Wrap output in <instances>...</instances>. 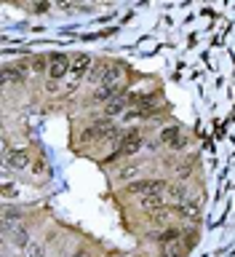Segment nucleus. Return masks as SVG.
<instances>
[{"label": "nucleus", "mask_w": 235, "mask_h": 257, "mask_svg": "<svg viewBox=\"0 0 235 257\" xmlns=\"http://www.w3.org/2000/svg\"><path fill=\"white\" fill-rule=\"evenodd\" d=\"M166 190H168V185L163 180H139L126 188L128 196H152V193H166Z\"/></svg>", "instance_id": "obj_1"}, {"label": "nucleus", "mask_w": 235, "mask_h": 257, "mask_svg": "<svg viewBox=\"0 0 235 257\" xmlns=\"http://www.w3.org/2000/svg\"><path fill=\"white\" fill-rule=\"evenodd\" d=\"M48 62H51V67H48V78L51 81H62L70 70H72V59L67 57V54H51L48 57Z\"/></svg>", "instance_id": "obj_2"}, {"label": "nucleus", "mask_w": 235, "mask_h": 257, "mask_svg": "<svg viewBox=\"0 0 235 257\" xmlns=\"http://www.w3.org/2000/svg\"><path fill=\"white\" fill-rule=\"evenodd\" d=\"M139 147H142V134H139V129H131L120 137V145H118L115 155H134L139 153Z\"/></svg>", "instance_id": "obj_3"}, {"label": "nucleus", "mask_w": 235, "mask_h": 257, "mask_svg": "<svg viewBox=\"0 0 235 257\" xmlns=\"http://www.w3.org/2000/svg\"><path fill=\"white\" fill-rule=\"evenodd\" d=\"M139 204H142V209H150V212H163V206L168 204V196L166 193H152V196H142L139 198Z\"/></svg>", "instance_id": "obj_4"}, {"label": "nucleus", "mask_w": 235, "mask_h": 257, "mask_svg": "<svg viewBox=\"0 0 235 257\" xmlns=\"http://www.w3.org/2000/svg\"><path fill=\"white\" fill-rule=\"evenodd\" d=\"M160 139H163L168 147H174V150H182V147H184V137H182V131H179L176 126H163Z\"/></svg>", "instance_id": "obj_5"}, {"label": "nucleus", "mask_w": 235, "mask_h": 257, "mask_svg": "<svg viewBox=\"0 0 235 257\" xmlns=\"http://www.w3.org/2000/svg\"><path fill=\"white\" fill-rule=\"evenodd\" d=\"M6 163H8V169H27L30 166V153L27 150H11V153H6Z\"/></svg>", "instance_id": "obj_6"}, {"label": "nucleus", "mask_w": 235, "mask_h": 257, "mask_svg": "<svg viewBox=\"0 0 235 257\" xmlns=\"http://www.w3.org/2000/svg\"><path fill=\"white\" fill-rule=\"evenodd\" d=\"M104 137H110V126L104 121L94 123V126H88L83 131V142H96V139H104Z\"/></svg>", "instance_id": "obj_7"}, {"label": "nucleus", "mask_w": 235, "mask_h": 257, "mask_svg": "<svg viewBox=\"0 0 235 257\" xmlns=\"http://www.w3.org/2000/svg\"><path fill=\"white\" fill-rule=\"evenodd\" d=\"M179 238H182V230L179 228H166L160 233H155L152 241H158L160 246H171V244H179Z\"/></svg>", "instance_id": "obj_8"}, {"label": "nucleus", "mask_w": 235, "mask_h": 257, "mask_svg": "<svg viewBox=\"0 0 235 257\" xmlns=\"http://www.w3.org/2000/svg\"><path fill=\"white\" fill-rule=\"evenodd\" d=\"M120 94V86H107V83H99V89L94 91V99L96 102H115V97Z\"/></svg>", "instance_id": "obj_9"}, {"label": "nucleus", "mask_w": 235, "mask_h": 257, "mask_svg": "<svg viewBox=\"0 0 235 257\" xmlns=\"http://www.w3.org/2000/svg\"><path fill=\"white\" fill-rule=\"evenodd\" d=\"M99 83H107V86H120V65H107V67L99 73Z\"/></svg>", "instance_id": "obj_10"}, {"label": "nucleus", "mask_w": 235, "mask_h": 257, "mask_svg": "<svg viewBox=\"0 0 235 257\" xmlns=\"http://www.w3.org/2000/svg\"><path fill=\"white\" fill-rule=\"evenodd\" d=\"M27 75L24 65H14V67H3V81L6 83H22Z\"/></svg>", "instance_id": "obj_11"}, {"label": "nucleus", "mask_w": 235, "mask_h": 257, "mask_svg": "<svg viewBox=\"0 0 235 257\" xmlns=\"http://www.w3.org/2000/svg\"><path fill=\"white\" fill-rule=\"evenodd\" d=\"M88 65H91L88 54H78V57L72 59V70H70V73H72L75 78H80L83 73H88Z\"/></svg>", "instance_id": "obj_12"}, {"label": "nucleus", "mask_w": 235, "mask_h": 257, "mask_svg": "<svg viewBox=\"0 0 235 257\" xmlns=\"http://www.w3.org/2000/svg\"><path fill=\"white\" fill-rule=\"evenodd\" d=\"M11 241H14L16 246H30V233H27L24 225H16V228H14V233H11Z\"/></svg>", "instance_id": "obj_13"}, {"label": "nucleus", "mask_w": 235, "mask_h": 257, "mask_svg": "<svg viewBox=\"0 0 235 257\" xmlns=\"http://www.w3.org/2000/svg\"><path fill=\"white\" fill-rule=\"evenodd\" d=\"M168 201H174V204H184L187 198H190V193H187L184 188H179V185H174V188H168Z\"/></svg>", "instance_id": "obj_14"}, {"label": "nucleus", "mask_w": 235, "mask_h": 257, "mask_svg": "<svg viewBox=\"0 0 235 257\" xmlns=\"http://www.w3.org/2000/svg\"><path fill=\"white\" fill-rule=\"evenodd\" d=\"M176 212L182 214L184 220H198L200 209H198V204H182V206H176Z\"/></svg>", "instance_id": "obj_15"}, {"label": "nucleus", "mask_w": 235, "mask_h": 257, "mask_svg": "<svg viewBox=\"0 0 235 257\" xmlns=\"http://www.w3.org/2000/svg\"><path fill=\"white\" fill-rule=\"evenodd\" d=\"M120 110H123V99H115V102H110L104 107V115H107V118H112V115H118Z\"/></svg>", "instance_id": "obj_16"}, {"label": "nucleus", "mask_w": 235, "mask_h": 257, "mask_svg": "<svg viewBox=\"0 0 235 257\" xmlns=\"http://www.w3.org/2000/svg\"><path fill=\"white\" fill-rule=\"evenodd\" d=\"M3 193H6V198H14V193H16V188H14L8 174H6V180H3Z\"/></svg>", "instance_id": "obj_17"}, {"label": "nucleus", "mask_w": 235, "mask_h": 257, "mask_svg": "<svg viewBox=\"0 0 235 257\" xmlns=\"http://www.w3.org/2000/svg\"><path fill=\"white\" fill-rule=\"evenodd\" d=\"M136 171H139V166H126V169L118 171V177H120V180H131V177H134Z\"/></svg>", "instance_id": "obj_18"}, {"label": "nucleus", "mask_w": 235, "mask_h": 257, "mask_svg": "<svg viewBox=\"0 0 235 257\" xmlns=\"http://www.w3.org/2000/svg\"><path fill=\"white\" fill-rule=\"evenodd\" d=\"M27 257H46V252H43V246L30 244V246H27Z\"/></svg>", "instance_id": "obj_19"}, {"label": "nucleus", "mask_w": 235, "mask_h": 257, "mask_svg": "<svg viewBox=\"0 0 235 257\" xmlns=\"http://www.w3.org/2000/svg\"><path fill=\"white\" fill-rule=\"evenodd\" d=\"M72 257H91V254H88V252H83V249H80V252H75Z\"/></svg>", "instance_id": "obj_20"}]
</instances>
